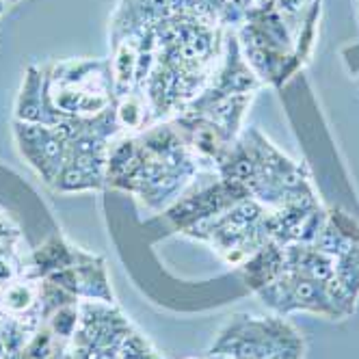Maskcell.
<instances>
[{
	"label": "cell",
	"mask_w": 359,
	"mask_h": 359,
	"mask_svg": "<svg viewBox=\"0 0 359 359\" xmlns=\"http://www.w3.org/2000/svg\"><path fill=\"white\" fill-rule=\"evenodd\" d=\"M43 102H46V81L41 79V72L29 67L18 100V119L29 123L43 121V107H46Z\"/></svg>",
	"instance_id": "cell-1"
},
{
	"label": "cell",
	"mask_w": 359,
	"mask_h": 359,
	"mask_svg": "<svg viewBox=\"0 0 359 359\" xmlns=\"http://www.w3.org/2000/svg\"><path fill=\"white\" fill-rule=\"evenodd\" d=\"M338 275H340L338 284L346 290V294L351 299H355V294L359 292V249L342 255L340 266H338Z\"/></svg>",
	"instance_id": "cell-2"
},
{
	"label": "cell",
	"mask_w": 359,
	"mask_h": 359,
	"mask_svg": "<svg viewBox=\"0 0 359 359\" xmlns=\"http://www.w3.org/2000/svg\"><path fill=\"white\" fill-rule=\"evenodd\" d=\"M33 290L29 286H24V284H13L5 290V307L9 312H24V310H29V307L33 305Z\"/></svg>",
	"instance_id": "cell-3"
},
{
	"label": "cell",
	"mask_w": 359,
	"mask_h": 359,
	"mask_svg": "<svg viewBox=\"0 0 359 359\" xmlns=\"http://www.w3.org/2000/svg\"><path fill=\"white\" fill-rule=\"evenodd\" d=\"M135 53H133V48L130 46H123L119 50V55H117V83L119 85H126L128 81L133 79V72H135Z\"/></svg>",
	"instance_id": "cell-4"
},
{
	"label": "cell",
	"mask_w": 359,
	"mask_h": 359,
	"mask_svg": "<svg viewBox=\"0 0 359 359\" xmlns=\"http://www.w3.org/2000/svg\"><path fill=\"white\" fill-rule=\"evenodd\" d=\"M119 117L126 121V123H137L139 121V107L135 100H126L121 109H119Z\"/></svg>",
	"instance_id": "cell-5"
},
{
	"label": "cell",
	"mask_w": 359,
	"mask_h": 359,
	"mask_svg": "<svg viewBox=\"0 0 359 359\" xmlns=\"http://www.w3.org/2000/svg\"><path fill=\"white\" fill-rule=\"evenodd\" d=\"M303 3H305V0H279V5L284 11H297Z\"/></svg>",
	"instance_id": "cell-6"
},
{
	"label": "cell",
	"mask_w": 359,
	"mask_h": 359,
	"mask_svg": "<svg viewBox=\"0 0 359 359\" xmlns=\"http://www.w3.org/2000/svg\"><path fill=\"white\" fill-rule=\"evenodd\" d=\"M11 277V269L5 260H0V281H7Z\"/></svg>",
	"instance_id": "cell-7"
},
{
	"label": "cell",
	"mask_w": 359,
	"mask_h": 359,
	"mask_svg": "<svg viewBox=\"0 0 359 359\" xmlns=\"http://www.w3.org/2000/svg\"><path fill=\"white\" fill-rule=\"evenodd\" d=\"M5 3H13V0H5Z\"/></svg>",
	"instance_id": "cell-8"
}]
</instances>
